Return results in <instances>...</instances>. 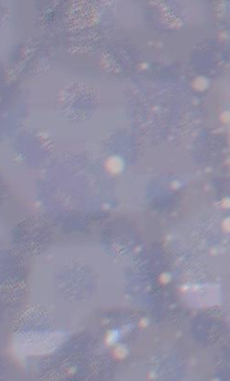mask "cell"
I'll list each match as a JSON object with an SVG mask.
<instances>
[{"mask_svg":"<svg viewBox=\"0 0 230 381\" xmlns=\"http://www.w3.org/2000/svg\"><path fill=\"white\" fill-rule=\"evenodd\" d=\"M124 331L120 329H114L111 330L107 336V342L108 344H117L122 339H123Z\"/></svg>","mask_w":230,"mask_h":381,"instance_id":"6da1fadb","label":"cell"}]
</instances>
